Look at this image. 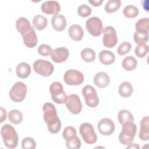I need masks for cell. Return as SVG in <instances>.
<instances>
[{
    "instance_id": "1",
    "label": "cell",
    "mask_w": 149,
    "mask_h": 149,
    "mask_svg": "<svg viewBox=\"0 0 149 149\" xmlns=\"http://www.w3.org/2000/svg\"><path fill=\"white\" fill-rule=\"evenodd\" d=\"M44 119L47 124L48 131L53 134L58 133L61 128V122L57 115L55 105L50 102H46L43 105Z\"/></svg>"
},
{
    "instance_id": "2",
    "label": "cell",
    "mask_w": 149,
    "mask_h": 149,
    "mask_svg": "<svg viewBox=\"0 0 149 149\" xmlns=\"http://www.w3.org/2000/svg\"><path fill=\"white\" fill-rule=\"evenodd\" d=\"M1 134L5 146L9 148H15L18 144V135L14 127L9 125H3L1 129Z\"/></svg>"
},
{
    "instance_id": "3",
    "label": "cell",
    "mask_w": 149,
    "mask_h": 149,
    "mask_svg": "<svg viewBox=\"0 0 149 149\" xmlns=\"http://www.w3.org/2000/svg\"><path fill=\"white\" fill-rule=\"evenodd\" d=\"M122 125V130L119 135V140L123 146H128L134 140L137 133V126L133 122H127Z\"/></svg>"
},
{
    "instance_id": "4",
    "label": "cell",
    "mask_w": 149,
    "mask_h": 149,
    "mask_svg": "<svg viewBox=\"0 0 149 149\" xmlns=\"http://www.w3.org/2000/svg\"><path fill=\"white\" fill-rule=\"evenodd\" d=\"M49 91L52 100L58 104H65L68 96L63 90L62 84L58 81H54L49 86Z\"/></svg>"
},
{
    "instance_id": "5",
    "label": "cell",
    "mask_w": 149,
    "mask_h": 149,
    "mask_svg": "<svg viewBox=\"0 0 149 149\" xmlns=\"http://www.w3.org/2000/svg\"><path fill=\"white\" fill-rule=\"evenodd\" d=\"M27 91V88L26 84L22 81H17L10 88L9 95L13 101L20 102L24 100Z\"/></svg>"
},
{
    "instance_id": "6",
    "label": "cell",
    "mask_w": 149,
    "mask_h": 149,
    "mask_svg": "<svg viewBox=\"0 0 149 149\" xmlns=\"http://www.w3.org/2000/svg\"><path fill=\"white\" fill-rule=\"evenodd\" d=\"M80 134L83 140L88 144L95 143L97 140L93 126L89 123H83L79 127Z\"/></svg>"
},
{
    "instance_id": "7",
    "label": "cell",
    "mask_w": 149,
    "mask_h": 149,
    "mask_svg": "<svg viewBox=\"0 0 149 149\" xmlns=\"http://www.w3.org/2000/svg\"><path fill=\"white\" fill-rule=\"evenodd\" d=\"M82 95L88 107H96L99 104V98L95 89L90 85H86L82 89Z\"/></svg>"
},
{
    "instance_id": "8",
    "label": "cell",
    "mask_w": 149,
    "mask_h": 149,
    "mask_svg": "<svg viewBox=\"0 0 149 149\" xmlns=\"http://www.w3.org/2000/svg\"><path fill=\"white\" fill-rule=\"evenodd\" d=\"M33 69L37 73L41 76L47 77L52 74L54 70V66L49 61L38 59L34 62Z\"/></svg>"
},
{
    "instance_id": "9",
    "label": "cell",
    "mask_w": 149,
    "mask_h": 149,
    "mask_svg": "<svg viewBox=\"0 0 149 149\" xmlns=\"http://www.w3.org/2000/svg\"><path fill=\"white\" fill-rule=\"evenodd\" d=\"M86 27L88 33L94 37L100 36L103 30L101 20L95 16L91 17L86 20Z\"/></svg>"
},
{
    "instance_id": "10",
    "label": "cell",
    "mask_w": 149,
    "mask_h": 149,
    "mask_svg": "<svg viewBox=\"0 0 149 149\" xmlns=\"http://www.w3.org/2000/svg\"><path fill=\"white\" fill-rule=\"evenodd\" d=\"M65 83L69 86H77L81 84L84 81L83 74L76 69L67 70L63 76Z\"/></svg>"
},
{
    "instance_id": "11",
    "label": "cell",
    "mask_w": 149,
    "mask_h": 149,
    "mask_svg": "<svg viewBox=\"0 0 149 149\" xmlns=\"http://www.w3.org/2000/svg\"><path fill=\"white\" fill-rule=\"evenodd\" d=\"M102 33V42L104 45L107 48L115 47L118 42V37L115 29L112 26H108L103 29Z\"/></svg>"
},
{
    "instance_id": "12",
    "label": "cell",
    "mask_w": 149,
    "mask_h": 149,
    "mask_svg": "<svg viewBox=\"0 0 149 149\" xmlns=\"http://www.w3.org/2000/svg\"><path fill=\"white\" fill-rule=\"evenodd\" d=\"M66 106L68 110L73 114L79 113L82 109V103L77 94H72L68 96Z\"/></svg>"
},
{
    "instance_id": "13",
    "label": "cell",
    "mask_w": 149,
    "mask_h": 149,
    "mask_svg": "<svg viewBox=\"0 0 149 149\" xmlns=\"http://www.w3.org/2000/svg\"><path fill=\"white\" fill-rule=\"evenodd\" d=\"M98 131L104 136H109L115 130V124L109 118H103L101 119L97 125Z\"/></svg>"
},
{
    "instance_id": "14",
    "label": "cell",
    "mask_w": 149,
    "mask_h": 149,
    "mask_svg": "<svg viewBox=\"0 0 149 149\" xmlns=\"http://www.w3.org/2000/svg\"><path fill=\"white\" fill-rule=\"evenodd\" d=\"M69 50L65 47H59L52 50L51 54V59L56 63L65 62L69 57Z\"/></svg>"
},
{
    "instance_id": "15",
    "label": "cell",
    "mask_w": 149,
    "mask_h": 149,
    "mask_svg": "<svg viewBox=\"0 0 149 149\" xmlns=\"http://www.w3.org/2000/svg\"><path fill=\"white\" fill-rule=\"evenodd\" d=\"M41 11L47 15H58L61 7L59 3L55 1H45L41 6Z\"/></svg>"
},
{
    "instance_id": "16",
    "label": "cell",
    "mask_w": 149,
    "mask_h": 149,
    "mask_svg": "<svg viewBox=\"0 0 149 149\" xmlns=\"http://www.w3.org/2000/svg\"><path fill=\"white\" fill-rule=\"evenodd\" d=\"M22 37L23 43L27 47L33 48L36 46L38 41L37 36L33 27Z\"/></svg>"
},
{
    "instance_id": "17",
    "label": "cell",
    "mask_w": 149,
    "mask_h": 149,
    "mask_svg": "<svg viewBox=\"0 0 149 149\" xmlns=\"http://www.w3.org/2000/svg\"><path fill=\"white\" fill-rule=\"evenodd\" d=\"M139 137L143 141H148L149 139V118L148 116L143 118L141 120Z\"/></svg>"
},
{
    "instance_id": "18",
    "label": "cell",
    "mask_w": 149,
    "mask_h": 149,
    "mask_svg": "<svg viewBox=\"0 0 149 149\" xmlns=\"http://www.w3.org/2000/svg\"><path fill=\"white\" fill-rule=\"evenodd\" d=\"M51 24L54 30L58 31H62L65 30L66 26V20L62 15H54L51 19Z\"/></svg>"
},
{
    "instance_id": "19",
    "label": "cell",
    "mask_w": 149,
    "mask_h": 149,
    "mask_svg": "<svg viewBox=\"0 0 149 149\" xmlns=\"http://www.w3.org/2000/svg\"><path fill=\"white\" fill-rule=\"evenodd\" d=\"M16 28L23 36L32 28L29 20L23 17H19L16 22Z\"/></svg>"
},
{
    "instance_id": "20",
    "label": "cell",
    "mask_w": 149,
    "mask_h": 149,
    "mask_svg": "<svg viewBox=\"0 0 149 149\" xmlns=\"http://www.w3.org/2000/svg\"><path fill=\"white\" fill-rule=\"evenodd\" d=\"M109 76L104 72H100L97 73L94 77V83L96 86L99 88H105L109 83Z\"/></svg>"
},
{
    "instance_id": "21",
    "label": "cell",
    "mask_w": 149,
    "mask_h": 149,
    "mask_svg": "<svg viewBox=\"0 0 149 149\" xmlns=\"http://www.w3.org/2000/svg\"><path fill=\"white\" fill-rule=\"evenodd\" d=\"M68 33L70 37L74 41H80L82 40L84 32L82 27L79 24H72L68 30Z\"/></svg>"
},
{
    "instance_id": "22",
    "label": "cell",
    "mask_w": 149,
    "mask_h": 149,
    "mask_svg": "<svg viewBox=\"0 0 149 149\" xmlns=\"http://www.w3.org/2000/svg\"><path fill=\"white\" fill-rule=\"evenodd\" d=\"M99 60L101 63L105 65H109L115 62V56L112 52L103 50L99 53Z\"/></svg>"
},
{
    "instance_id": "23",
    "label": "cell",
    "mask_w": 149,
    "mask_h": 149,
    "mask_svg": "<svg viewBox=\"0 0 149 149\" xmlns=\"http://www.w3.org/2000/svg\"><path fill=\"white\" fill-rule=\"evenodd\" d=\"M16 72L19 77L26 79L31 73V67L29 64L26 62H21L17 65Z\"/></svg>"
},
{
    "instance_id": "24",
    "label": "cell",
    "mask_w": 149,
    "mask_h": 149,
    "mask_svg": "<svg viewBox=\"0 0 149 149\" xmlns=\"http://www.w3.org/2000/svg\"><path fill=\"white\" fill-rule=\"evenodd\" d=\"M119 94L123 97L127 98L130 97L133 91V88L132 85L128 81H123L119 87Z\"/></svg>"
},
{
    "instance_id": "25",
    "label": "cell",
    "mask_w": 149,
    "mask_h": 149,
    "mask_svg": "<svg viewBox=\"0 0 149 149\" xmlns=\"http://www.w3.org/2000/svg\"><path fill=\"white\" fill-rule=\"evenodd\" d=\"M48 24L47 18L41 15L35 16L33 19V24L34 27L38 30H44Z\"/></svg>"
},
{
    "instance_id": "26",
    "label": "cell",
    "mask_w": 149,
    "mask_h": 149,
    "mask_svg": "<svg viewBox=\"0 0 149 149\" xmlns=\"http://www.w3.org/2000/svg\"><path fill=\"white\" fill-rule=\"evenodd\" d=\"M137 60L131 56L125 57L122 62V65L123 69L127 71H132L137 67Z\"/></svg>"
},
{
    "instance_id": "27",
    "label": "cell",
    "mask_w": 149,
    "mask_h": 149,
    "mask_svg": "<svg viewBox=\"0 0 149 149\" xmlns=\"http://www.w3.org/2000/svg\"><path fill=\"white\" fill-rule=\"evenodd\" d=\"M135 28L137 32L148 33L149 19L148 17H145L139 19L136 23Z\"/></svg>"
},
{
    "instance_id": "28",
    "label": "cell",
    "mask_w": 149,
    "mask_h": 149,
    "mask_svg": "<svg viewBox=\"0 0 149 149\" xmlns=\"http://www.w3.org/2000/svg\"><path fill=\"white\" fill-rule=\"evenodd\" d=\"M118 119L121 125L127 122L134 121V117L132 113L126 109H122L119 111L118 113Z\"/></svg>"
},
{
    "instance_id": "29",
    "label": "cell",
    "mask_w": 149,
    "mask_h": 149,
    "mask_svg": "<svg viewBox=\"0 0 149 149\" xmlns=\"http://www.w3.org/2000/svg\"><path fill=\"white\" fill-rule=\"evenodd\" d=\"M82 59L87 62H93L95 59V52L91 48H86L81 51Z\"/></svg>"
},
{
    "instance_id": "30",
    "label": "cell",
    "mask_w": 149,
    "mask_h": 149,
    "mask_svg": "<svg viewBox=\"0 0 149 149\" xmlns=\"http://www.w3.org/2000/svg\"><path fill=\"white\" fill-rule=\"evenodd\" d=\"M8 119L13 124H19L22 122L23 115L20 111L13 109L9 112Z\"/></svg>"
},
{
    "instance_id": "31",
    "label": "cell",
    "mask_w": 149,
    "mask_h": 149,
    "mask_svg": "<svg viewBox=\"0 0 149 149\" xmlns=\"http://www.w3.org/2000/svg\"><path fill=\"white\" fill-rule=\"evenodd\" d=\"M121 5V1L119 0H109L108 1L104 7L105 12L108 13H113L116 11Z\"/></svg>"
},
{
    "instance_id": "32",
    "label": "cell",
    "mask_w": 149,
    "mask_h": 149,
    "mask_svg": "<svg viewBox=\"0 0 149 149\" xmlns=\"http://www.w3.org/2000/svg\"><path fill=\"white\" fill-rule=\"evenodd\" d=\"M123 15L125 16L128 18L136 17L139 14L138 8L134 5H127L125 6L123 10Z\"/></svg>"
},
{
    "instance_id": "33",
    "label": "cell",
    "mask_w": 149,
    "mask_h": 149,
    "mask_svg": "<svg viewBox=\"0 0 149 149\" xmlns=\"http://www.w3.org/2000/svg\"><path fill=\"white\" fill-rule=\"evenodd\" d=\"M81 141L77 136H74L71 139L66 140V146L69 149H78L81 147Z\"/></svg>"
},
{
    "instance_id": "34",
    "label": "cell",
    "mask_w": 149,
    "mask_h": 149,
    "mask_svg": "<svg viewBox=\"0 0 149 149\" xmlns=\"http://www.w3.org/2000/svg\"><path fill=\"white\" fill-rule=\"evenodd\" d=\"M148 45L146 43L139 44L135 48L134 52L136 56L139 58L144 57L148 52Z\"/></svg>"
},
{
    "instance_id": "35",
    "label": "cell",
    "mask_w": 149,
    "mask_h": 149,
    "mask_svg": "<svg viewBox=\"0 0 149 149\" xmlns=\"http://www.w3.org/2000/svg\"><path fill=\"white\" fill-rule=\"evenodd\" d=\"M133 40L138 44L146 43L148 40V33H139L136 31L133 35Z\"/></svg>"
},
{
    "instance_id": "36",
    "label": "cell",
    "mask_w": 149,
    "mask_h": 149,
    "mask_svg": "<svg viewBox=\"0 0 149 149\" xmlns=\"http://www.w3.org/2000/svg\"><path fill=\"white\" fill-rule=\"evenodd\" d=\"M132 45L129 42H122L118 48L117 52L119 55L123 56L127 54L131 49Z\"/></svg>"
},
{
    "instance_id": "37",
    "label": "cell",
    "mask_w": 149,
    "mask_h": 149,
    "mask_svg": "<svg viewBox=\"0 0 149 149\" xmlns=\"http://www.w3.org/2000/svg\"><path fill=\"white\" fill-rule=\"evenodd\" d=\"M36 147V143L31 137H26L22 142V148L23 149H34Z\"/></svg>"
},
{
    "instance_id": "38",
    "label": "cell",
    "mask_w": 149,
    "mask_h": 149,
    "mask_svg": "<svg viewBox=\"0 0 149 149\" xmlns=\"http://www.w3.org/2000/svg\"><path fill=\"white\" fill-rule=\"evenodd\" d=\"M77 13L79 16L83 17H86L91 15V9L90 6L86 4L79 6L77 8Z\"/></svg>"
},
{
    "instance_id": "39",
    "label": "cell",
    "mask_w": 149,
    "mask_h": 149,
    "mask_svg": "<svg viewBox=\"0 0 149 149\" xmlns=\"http://www.w3.org/2000/svg\"><path fill=\"white\" fill-rule=\"evenodd\" d=\"M63 137L65 140H68L71 139L76 136H77V133L76 129L72 126L66 127L62 133Z\"/></svg>"
},
{
    "instance_id": "40",
    "label": "cell",
    "mask_w": 149,
    "mask_h": 149,
    "mask_svg": "<svg viewBox=\"0 0 149 149\" xmlns=\"http://www.w3.org/2000/svg\"><path fill=\"white\" fill-rule=\"evenodd\" d=\"M37 51L40 55L43 56H47L51 54L52 49L49 45L43 44L38 47Z\"/></svg>"
},
{
    "instance_id": "41",
    "label": "cell",
    "mask_w": 149,
    "mask_h": 149,
    "mask_svg": "<svg viewBox=\"0 0 149 149\" xmlns=\"http://www.w3.org/2000/svg\"><path fill=\"white\" fill-rule=\"evenodd\" d=\"M1 115L0 122L2 123L6 118V111L3 107H1Z\"/></svg>"
},
{
    "instance_id": "42",
    "label": "cell",
    "mask_w": 149,
    "mask_h": 149,
    "mask_svg": "<svg viewBox=\"0 0 149 149\" xmlns=\"http://www.w3.org/2000/svg\"><path fill=\"white\" fill-rule=\"evenodd\" d=\"M103 1V0H90L88 1V2L94 6H99Z\"/></svg>"
},
{
    "instance_id": "43",
    "label": "cell",
    "mask_w": 149,
    "mask_h": 149,
    "mask_svg": "<svg viewBox=\"0 0 149 149\" xmlns=\"http://www.w3.org/2000/svg\"><path fill=\"white\" fill-rule=\"evenodd\" d=\"M129 146H127V148H139V146L137 144H129V145H128Z\"/></svg>"
}]
</instances>
